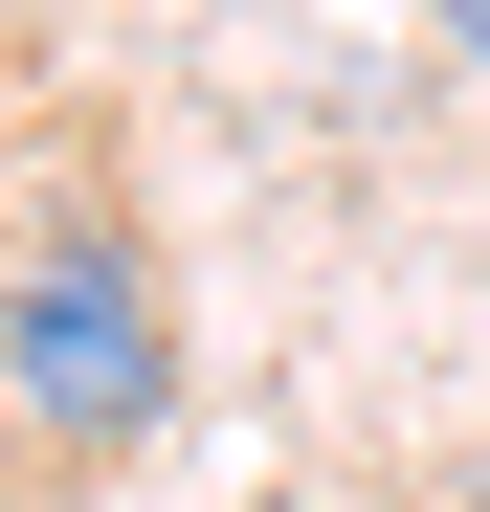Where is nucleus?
Listing matches in <instances>:
<instances>
[{
    "label": "nucleus",
    "instance_id": "1",
    "mask_svg": "<svg viewBox=\"0 0 490 512\" xmlns=\"http://www.w3.org/2000/svg\"><path fill=\"white\" fill-rule=\"evenodd\" d=\"M0 401L67 423V446L156 423V290H134V245H45V268L0 290Z\"/></svg>",
    "mask_w": 490,
    "mask_h": 512
}]
</instances>
